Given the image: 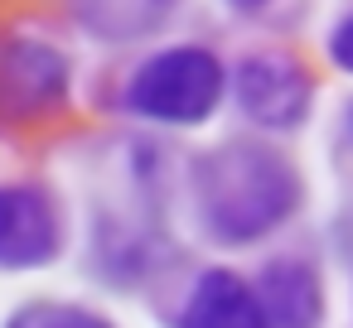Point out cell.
<instances>
[{
  "mask_svg": "<svg viewBox=\"0 0 353 328\" xmlns=\"http://www.w3.org/2000/svg\"><path fill=\"white\" fill-rule=\"evenodd\" d=\"M228 6H232V10H242V15H247V10H261V6H266V0H228Z\"/></svg>",
  "mask_w": 353,
  "mask_h": 328,
  "instance_id": "30bf717a",
  "label": "cell"
},
{
  "mask_svg": "<svg viewBox=\"0 0 353 328\" xmlns=\"http://www.w3.org/2000/svg\"><path fill=\"white\" fill-rule=\"evenodd\" d=\"M63 246L59 208L34 184H0V270L49 265Z\"/></svg>",
  "mask_w": 353,
  "mask_h": 328,
  "instance_id": "277c9868",
  "label": "cell"
},
{
  "mask_svg": "<svg viewBox=\"0 0 353 328\" xmlns=\"http://www.w3.org/2000/svg\"><path fill=\"white\" fill-rule=\"evenodd\" d=\"M329 58H334V68L353 73V15H343V20L329 30Z\"/></svg>",
  "mask_w": 353,
  "mask_h": 328,
  "instance_id": "9c48e42d",
  "label": "cell"
},
{
  "mask_svg": "<svg viewBox=\"0 0 353 328\" xmlns=\"http://www.w3.org/2000/svg\"><path fill=\"white\" fill-rule=\"evenodd\" d=\"M295 198L300 188L290 164L266 145H247V140L213 150L194 174L199 217L213 232V241H228V246H252L271 237L290 217Z\"/></svg>",
  "mask_w": 353,
  "mask_h": 328,
  "instance_id": "6da1fadb",
  "label": "cell"
},
{
  "mask_svg": "<svg viewBox=\"0 0 353 328\" xmlns=\"http://www.w3.org/2000/svg\"><path fill=\"white\" fill-rule=\"evenodd\" d=\"M232 97H237V111L261 126V131H295L305 116H310V78L300 63L281 58V54H252L237 63L232 73Z\"/></svg>",
  "mask_w": 353,
  "mask_h": 328,
  "instance_id": "3957f363",
  "label": "cell"
},
{
  "mask_svg": "<svg viewBox=\"0 0 353 328\" xmlns=\"http://www.w3.org/2000/svg\"><path fill=\"white\" fill-rule=\"evenodd\" d=\"M174 0H73L78 20L97 39H136L170 15Z\"/></svg>",
  "mask_w": 353,
  "mask_h": 328,
  "instance_id": "52a82bcc",
  "label": "cell"
},
{
  "mask_svg": "<svg viewBox=\"0 0 353 328\" xmlns=\"http://www.w3.org/2000/svg\"><path fill=\"white\" fill-rule=\"evenodd\" d=\"M68 92V63L59 49L39 39H10L0 49V107L6 111H39Z\"/></svg>",
  "mask_w": 353,
  "mask_h": 328,
  "instance_id": "5b68a950",
  "label": "cell"
},
{
  "mask_svg": "<svg viewBox=\"0 0 353 328\" xmlns=\"http://www.w3.org/2000/svg\"><path fill=\"white\" fill-rule=\"evenodd\" d=\"M261 309L266 318H314V275L295 261H276L261 275Z\"/></svg>",
  "mask_w": 353,
  "mask_h": 328,
  "instance_id": "ba28073f",
  "label": "cell"
},
{
  "mask_svg": "<svg viewBox=\"0 0 353 328\" xmlns=\"http://www.w3.org/2000/svg\"><path fill=\"white\" fill-rule=\"evenodd\" d=\"M184 318L189 323H261L266 309L232 270H208L194 299L184 304Z\"/></svg>",
  "mask_w": 353,
  "mask_h": 328,
  "instance_id": "8992f818",
  "label": "cell"
},
{
  "mask_svg": "<svg viewBox=\"0 0 353 328\" xmlns=\"http://www.w3.org/2000/svg\"><path fill=\"white\" fill-rule=\"evenodd\" d=\"M223 83H228V73L208 49L174 44V49L150 54L131 73L126 107L145 121H160V126H199L218 111Z\"/></svg>",
  "mask_w": 353,
  "mask_h": 328,
  "instance_id": "7a4b0ae2",
  "label": "cell"
}]
</instances>
